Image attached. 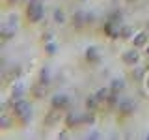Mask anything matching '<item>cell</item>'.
I'll list each match as a JSON object with an SVG mask.
<instances>
[{"mask_svg":"<svg viewBox=\"0 0 149 140\" xmlns=\"http://www.w3.org/2000/svg\"><path fill=\"white\" fill-rule=\"evenodd\" d=\"M9 108H11V116L17 118L21 125H28L32 121V106L28 101H24V99L11 101L9 99Z\"/></svg>","mask_w":149,"mask_h":140,"instance_id":"cell-1","label":"cell"},{"mask_svg":"<svg viewBox=\"0 0 149 140\" xmlns=\"http://www.w3.org/2000/svg\"><path fill=\"white\" fill-rule=\"evenodd\" d=\"M45 17V6H43V0H28L26 4V19L30 22H39L43 21Z\"/></svg>","mask_w":149,"mask_h":140,"instance_id":"cell-2","label":"cell"},{"mask_svg":"<svg viewBox=\"0 0 149 140\" xmlns=\"http://www.w3.org/2000/svg\"><path fill=\"white\" fill-rule=\"evenodd\" d=\"M121 22H114V21H108L106 19V22L102 24V32H104L106 37H110V39H119V34H121Z\"/></svg>","mask_w":149,"mask_h":140,"instance_id":"cell-3","label":"cell"},{"mask_svg":"<svg viewBox=\"0 0 149 140\" xmlns=\"http://www.w3.org/2000/svg\"><path fill=\"white\" fill-rule=\"evenodd\" d=\"M134 110H136V103L132 99H129V97H125V99H119L118 103V112L121 116H125V118H129V116L134 114Z\"/></svg>","mask_w":149,"mask_h":140,"instance_id":"cell-4","label":"cell"},{"mask_svg":"<svg viewBox=\"0 0 149 140\" xmlns=\"http://www.w3.org/2000/svg\"><path fill=\"white\" fill-rule=\"evenodd\" d=\"M63 112L62 108H50L49 112L45 114V120H43V125H47V127H52V125H56L60 120H63Z\"/></svg>","mask_w":149,"mask_h":140,"instance_id":"cell-5","label":"cell"},{"mask_svg":"<svg viewBox=\"0 0 149 140\" xmlns=\"http://www.w3.org/2000/svg\"><path fill=\"white\" fill-rule=\"evenodd\" d=\"M63 123L67 129H77L80 125H84V118L80 112H69V114L63 116Z\"/></svg>","mask_w":149,"mask_h":140,"instance_id":"cell-6","label":"cell"},{"mask_svg":"<svg viewBox=\"0 0 149 140\" xmlns=\"http://www.w3.org/2000/svg\"><path fill=\"white\" fill-rule=\"evenodd\" d=\"M50 106L54 108H62V110H69L71 108V99L65 93H54L52 99H50Z\"/></svg>","mask_w":149,"mask_h":140,"instance_id":"cell-7","label":"cell"},{"mask_svg":"<svg viewBox=\"0 0 149 140\" xmlns=\"http://www.w3.org/2000/svg\"><path fill=\"white\" fill-rule=\"evenodd\" d=\"M21 75H22V67H21V65H13V67H9V69H4L2 80L6 84H13L15 80H19Z\"/></svg>","mask_w":149,"mask_h":140,"instance_id":"cell-8","label":"cell"},{"mask_svg":"<svg viewBox=\"0 0 149 140\" xmlns=\"http://www.w3.org/2000/svg\"><path fill=\"white\" fill-rule=\"evenodd\" d=\"M121 60H123V64L125 65H136L140 62V52H138V49L136 47H132V49H129V50H125L123 54H121Z\"/></svg>","mask_w":149,"mask_h":140,"instance_id":"cell-9","label":"cell"},{"mask_svg":"<svg viewBox=\"0 0 149 140\" xmlns=\"http://www.w3.org/2000/svg\"><path fill=\"white\" fill-rule=\"evenodd\" d=\"M84 58H86V62L91 64V65L101 64V52H99V49L93 47V45L86 47V50H84Z\"/></svg>","mask_w":149,"mask_h":140,"instance_id":"cell-10","label":"cell"},{"mask_svg":"<svg viewBox=\"0 0 149 140\" xmlns=\"http://www.w3.org/2000/svg\"><path fill=\"white\" fill-rule=\"evenodd\" d=\"M24 93H26L24 82L15 80V82L11 84V97H9V99H11V101H19V99H22V97H24Z\"/></svg>","mask_w":149,"mask_h":140,"instance_id":"cell-11","label":"cell"},{"mask_svg":"<svg viewBox=\"0 0 149 140\" xmlns=\"http://www.w3.org/2000/svg\"><path fill=\"white\" fill-rule=\"evenodd\" d=\"M71 22H73V28H84L88 24V13L82 11V9L74 11L73 17H71Z\"/></svg>","mask_w":149,"mask_h":140,"instance_id":"cell-12","label":"cell"},{"mask_svg":"<svg viewBox=\"0 0 149 140\" xmlns=\"http://www.w3.org/2000/svg\"><path fill=\"white\" fill-rule=\"evenodd\" d=\"M147 41H149V32L142 30V32H138V34H134V37L130 39V43H132V47H136V49H142V47H147Z\"/></svg>","mask_w":149,"mask_h":140,"instance_id":"cell-13","label":"cell"},{"mask_svg":"<svg viewBox=\"0 0 149 140\" xmlns=\"http://www.w3.org/2000/svg\"><path fill=\"white\" fill-rule=\"evenodd\" d=\"M50 78H52V77H50V67H47V65H45V67H41L39 77H37V82L49 88L50 86Z\"/></svg>","mask_w":149,"mask_h":140,"instance_id":"cell-14","label":"cell"},{"mask_svg":"<svg viewBox=\"0 0 149 140\" xmlns=\"http://www.w3.org/2000/svg\"><path fill=\"white\" fill-rule=\"evenodd\" d=\"M13 36H15V28L11 24H8V22H4L2 28H0V37H2V41H9Z\"/></svg>","mask_w":149,"mask_h":140,"instance_id":"cell-15","label":"cell"},{"mask_svg":"<svg viewBox=\"0 0 149 140\" xmlns=\"http://www.w3.org/2000/svg\"><path fill=\"white\" fill-rule=\"evenodd\" d=\"M45 92H47V86H43V84H34V86L30 88V95L34 97V99H43L45 97Z\"/></svg>","mask_w":149,"mask_h":140,"instance_id":"cell-16","label":"cell"},{"mask_svg":"<svg viewBox=\"0 0 149 140\" xmlns=\"http://www.w3.org/2000/svg\"><path fill=\"white\" fill-rule=\"evenodd\" d=\"M99 105H101V101L95 97V93H93V95H88L86 101H84V106H86V110H95V112H97Z\"/></svg>","mask_w":149,"mask_h":140,"instance_id":"cell-17","label":"cell"},{"mask_svg":"<svg viewBox=\"0 0 149 140\" xmlns=\"http://www.w3.org/2000/svg\"><path fill=\"white\" fill-rule=\"evenodd\" d=\"M125 86H127V82H125V78L114 77V78L110 80V90H114V92H121V90H125Z\"/></svg>","mask_w":149,"mask_h":140,"instance_id":"cell-18","label":"cell"},{"mask_svg":"<svg viewBox=\"0 0 149 140\" xmlns=\"http://www.w3.org/2000/svg\"><path fill=\"white\" fill-rule=\"evenodd\" d=\"M13 116H9V114H6V112H2L0 114V129L2 131H8L9 127H11V123H13Z\"/></svg>","mask_w":149,"mask_h":140,"instance_id":"cell-19","label":"cell"},{"mask_svg":"<svg viewBox=\"0 0 149 140\" xmlns=\"http://www.w3.org/2000/svg\"><path fill=\"white\" fill-rule=\"evenodd\" d=\"M52 19L56 24H65V21H67V17H65V11L62 8H56L54 13H52Z\"/></svg>","mask_w":149,"mask_h":140,"instance_id":"cell-20","label":"cell"},{"mask_svg":"<svg viewBox=\"0 0 149 140\" xmlns=\"http://www.w3.org/2000/svg\"><path fill=\"white\" fill-rule=\"evenodd\" d=\"M134 37V30L130 26H121V34H119V39L121 41H130Z\"/></svg>","mask_w":149,"mask_h":140,"instance_id":"cell-21","label":"cell"},{"mask_svg":"<svg viewBox=\"0 0 149 140\" xmlns=\"http://www.w3.org/2000/svg\"><path fill=\"white\" fill-rule=\"evenodd\" d=\"M110 86L108 88H106V86H102V88H99V90H97L95 92V97H97V99H99L101 103H106V99H108V95H110Z\"/></svg>","mask_w":149,"mask_h":140,"instance_id":"cell-22","label":"cell"},{"mask_svg":"<svg viewBox=\"0 0 149 140\" xmlns=\"http://www.w3.org/2000/svg\"><path fill=\"white\" fill-rule=\"evenodd\" d=\"M146 75H147V69L146 67H134L132 69V78H134V80H138V82H142Z\"/></svg>","mask_w":149,"mask_h":140,"instance_id":"cell-23","label":"cell"},{"mask_svg":"<svg viewBox=\"0 0 149 140\" xmlns=\"http://www.w3.org/2000/svg\"><path fill=\"white\" fill-rule=\"evenodd\" d=\"M84 118V125H93L95 123V110H86L82 114Z\"/></svg>","mask_w":149,"mask_h":140,"instance_id":"cell-24","label":"cell"},{"mask_svg":"<svg viewBox=\"0 0 149 140\" xmlns=\"http://www.w3.org/2000/svg\"><path fill=\"white\" fill-rule=\"evenodd\" d=\"M118 103H119V92L112 90L110 95H108V99H106V105H108V106H118Z\"/></svg>","mask_w":149,"mask_h":140,"instance_id":"cell-25","label":"cell"},{"mask_svg":"<svg viewBox=\"0 0 149 140\" xmlns=\"http://www.w3.org/2000/svg\"><path fill=\"white\" fill-rule=\"evenodd\" d=\"M56 50H58V45H56L54 41H49V43H45V52H47V56H54Z\"/></svg>","mask_w":149,"mask_h":140,"instance_id":"cell-26","label":"cell"},{"mask_svg":"<svg viewBox=\"0 0 149 140\" xmlns=\"http://www.w3.org/2000/svg\"><path fill=\"white\" fill-rule=\"evenodd\" d=\"M108 21H114V22H121L123 21V13L119 11V9H114V11L108 15Z\"/></svg>","mask_w":149,"mask_h":140,"instance_id":"cell-27","label":"cell"},{"mask_svg":"<svg viewBox=\"0 0 149 140\" xmlns=\"http://www.w3.org/2000/svg\"><path fill=\"white\" fill-rule=\"evenodd\" d=\"M86 138L88 140H97V138H101V133H97V131H90V133L86 134Z\"/></svg>","mask_w":149,"mask_h":140,"instance_id":"cell-28","label":"cell"},{"mask_svg":"<svg viewBox=\"0 0 149 140\" xmlns=\"http://www.w3.org/2000/svg\"><path fill=\"white\" fill-rule=\"evenodd\" d=\"M52 37H54L52 32H45V34L41 36V39H43V43H49V41H52Z\"/></svg>","mask_w":149,"mask_h":140,"instance_id":"cell-29","label":"cell"},{"mask_svg":"<svg viewBox=\"0 0 149 140\" xmlns=\"http://www.w3.org/2000/svg\"><path fill=\"white\" fill-rule=\"evenodd\" d=\"M69 134H67V131H60L58 134H56V138H67Z\"/></svg>","mask_w":149,"mask_h":140,"instance_id":"cell-30","label":"cell"},{"mask_svg":"<svg viewBox=\"0 0 149 140\" xmlns=\"http://www.w3.org/2000/svg\"><path fill=\"white\" fill-rule=\"evenodd\" d=\"M19 2V0H8V4H9V6H13V4H17Z\"/></svg>","mask_w":149,"mask_h":140,"instance_id":"cell-31","label":"cell"},{"mask_svg":"<svg viewBox=\"0 0 149 140\" xmlns=\"http://www.w3.org/2000/svg\"><path fill=\"white\" fill-rule=\"evenodd\" d=\"M146 54H147V58H149V45L146 47Z\"/></svg>","mask_w":149,"mask_h":140,"instance_id":"cell-32","label":"cell"},{"mask_svg":"<svg viewBox=\"0 0 149 140\" xmlns=\"http://www.w3.org/2000/svg\"><path fill=\"white\" fill-rule=\"evenodd\" d=\"M146 69H147V71H149V58H147V64H146Z\"/></svg>","mask_w":149,"mask_h":140,"instance_id":"cell-33","label":"cell"},{"mask_svg":"<svg viewBox=\"0 0 149 140\" xmlns=\"http://www.w3.org/2000/svg\"><path fill=\"white\" fill-rule=\"evenodd\" d=\"M146 26H147V28H149V21H147V22H146Z\"/></svg>","mask_w":149,"mask_h":140,"instance_id":"cell-34","label":"cell"},{"mask_svg":"<svg viewBox=\"0 0 149 140\" xmlns=\"http://www.w3.org/2000/svg\"><path fill=\"white\" fill-rule=\"evenodd\" d=\"M146 138H147V140H149V133H147V134H146Z\"/></svg>","mask_w":149,"mask_h":140,"instance_id":"cell-35","label":"cell"},{"mask_svg":"<svg viewBox=\"0 0 149 140\" xmlns=\"http://www.w3.org/2000/svg\"><path fill=\"white\" fill-rule=\"evenodd\" d=\"M147 88H149V80H147Z\"/></svg>","mask_w":149,"mask_h":140,"instance_id":"cell-36","label":"cell"},{"mask_svg":"<svg viewBox=\"0 0 149 140\" xmlns=\"http://www.w3.org/2000/svg\"><path fill=\"white\" fill-rule=\"evenodd\" d=\"M80 2H86V0H80Z\"/></svg>","mask_w":149,"mask_h":140,"instance_id":"cell-37","label":"cell"}]
</instances>
